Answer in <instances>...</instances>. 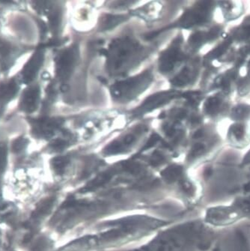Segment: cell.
<instances>
[{
    "label": "cell",
    "mask_w": 250,
    "mask_h": 251,
    "mask_svg": "<svg viewBox=\"0 0 250 251\" xmlns=\"http://www.w3.org/2000/svg\"><path fill=\"white\" fill-rule=\"evenodd\" d=\"M125 20V18L122 16H113V15H107L103 20V25L102 28L104 30L106 29H112L114 27L115 25L120 24L122 21Z\"/></svg>",
    "instance_id": "obj_18"
},
{
    "label": "cell",
    "mask_w": 250,
    "mask_h": 251,
    "mask_svg": "<svg viewBox=\"0 0 250 251\" xmlns=\"http://www.w3.org/2000/svg\"><path fill=\"white\" fill-rule=\"evenodd\" d=\"M99 80H100V81L103 82V83H107V80H105L104 78L103 77H99Z\"/></svg>",
    "instance_id": "obj_32"
},
{
    "label": "cell",
    "mask_w": 250,
    "mask_h": 251,
    "mask_svg": "<svg viewBox=\"0 0 250 251\" xmlns=\"http://www.w3.org/2000/svg\"><path fill=\"white\" fill-rule=\"evenodd\" d=\"M149 72H146L140 76L130 78L125 81L119 82L112 88V94L117 98L126 94L131 96L133 92H136V88H140L143 85V82L149 80Z\"/></svg>",
    "instance_id": "obj_10"
},
{
    "label": "cell",
    "mask_w": 250,
    "mask_h": 251,
    "mask_svg": "<svg viewBox=\"0 0 250 251\" xmlns=\"http://www.w3.org/2000/svg\"><path fill=\"white\" fill-rule=\"evenodd\" d=\"M8 146L5 142L0 143V174L3 173L7 164Z\"/></svg>",
    "instance_id": "obj_20"
},
{
    "label": "cell",
    "mask_w": 250,
    "mask_h": 251,
    "mask_svg": "<svg viewBox=\"0 0 250 251\" xmlns=\"http://www.w3.org/2000/svg\"><path fill=\"white\" fill-rule=\"evenodd\" d=\"M202 34L198 32V33L194 34V35L190 37V43L192 45H197L202 41Z\"/></svg>",
    "instance_id": "obj_27"
},
{
    "label": "cell",
    "mask_w": 250,
    "mask_h": 251,
    "mask_svg": "<svg viewBox=\"0 0 250 251\" xmlns=\"http://www.w3.org/2000/svg\"><path fill=\"white\" fill-rule=\"evenodd\" d=\"M204 151V146L201 143H197L193 146L191 151L189 154V159L193 160L201 155Z\"/></svg>",
    "instance_id": "obj_21"
},
{
    "label": "cell",
    "mask_w": 250,
    "mask_h": 251,
    "mask_svg": "<svg viewBox=\"0 0 250 251\" xmlns=\"http://www.w3.org/2000/svg\"><path fill=\"white\" fill-rule=\"evenodd\" d=\"M190 80V70L187 68L172 80V83L176 86H184Z\"/></svg>",
    "instance_id": "obj_19"
},
{
    "label": "cell",
    "mask_w": 250,
    "mask_h": 251,
    "mask_svg": "<svg viewBox=\"0 0 250 251\" xmlns=\"http://www.w3.org/2000/svg\"><path fill=\"white\" fill-rule=\"evenodd\" d=\"M219 103H220V101L217 99H209L205 103L206 111L208 113H212L215 108L218 107Z\"/></svg>",
    "instance_id": "obj_23"
},
{
    "label": "cell",
    "mask_w": 250,
    "mask_h": 251,
    "mask_svg": "<svg viewBox=\"0 0 250 251\" xmlns=\"http://www.w3.org/2000/svg\"><path fill=\"white\" fill-rule=\"evenodd\" d=\"M163 178L168 181H178L184 179L183 177V168L180 166H172L162 172Z\"/></svg>",
    "instance_id": "obj_13"
},
{
    "label": "cell",
    "mask_w": 250,
    "mask_h": 251,
    "mask_svg": "<svg viewBox=\"0 0 250 251\" xmlns=\"http://www.w3.org/2000/svg\"><path fill=\"white\" fill-rule=\"evenodd\" d=\"M186 116V113H184V112H180V113H177V116H176V118L177 119H183V118L184 117V116Z\"/></svg>",
    "instance_id": "obj_31"
},
{
    "label": "cell",
    "mask_w": 250,
    "mask_h": 251,
    "mask_svg": "<svg viewBox=\"0 0 250 251\" xmlns=\"http://www.w3.org/2000/svg\"><path fill=\"white\" fill-rule=\"evenodd\" d=\"M67 142L62 139H55L50 143V147L55 151H61L66 147Z\"/></svg>",
    "instance_id": "obj_22"
},
{
    "label": "cell",
    "mask_w": 250,
    "mask_h": 251,
    "mask_svg": "<svg viewBox=\"0 0 250 251\" xmlns=\"http://www.w3.org/2000/svg\"><path fill=\"white\" fill-rule=\"evenodd\" d=\"M160 140V136L157 135V134H152V135L150 136V139L148 140L147 143H146L144 148H143V150H148V149L151 148V147H154V145Z\"/></svg>",
    "instance_id": "obj_26"
},
{
    "label": "cell",
    "mask_w": 250,
    "mask_h": 251,
    "mask_svg": "<svg viewBox=\"0 0 250 251\" xmlns=\"http://www.w3.org/2000/svg\"><path fill=\"white\" fill-rule=\"evenodd\" d=\"M69 161L70 160L66 156H59L52 160L51 164L54 171L59 175H62L65 173V168L69 164Z\"/></svg>",
    "instance_id": "obj_16"
},
{
    "label": "cell",
    "mask_w": 250,
    "mask_h": 251,
    "mask_svg": "<svg viewBox=\"0 0 250 251\" xmlns=\"http://www.w3.org/2000/svg\"><path fill=\"white\" fill-rule=\"evenodd\" d=\"M133 140H134V137L132 135H128L125 138V143L126 144H130V143H133Z\"/></svg>",
    "instance_id": "obj_29"
},
{
    "label": "cell",
    "mask_w": 250,
    "mask_h": 251,
    "mask_svg": "<svg viewBox=\"0 0 250 251\" xmlns=\"http://www.w3.org/2000/svg\"><path fill=\"white\" fill-rule=\"evenodd\" d=\"M244 130V127L241 126H236L233 127V135H234V138L237 141L239 142L242 140Z\"/></svg>",
    "instance_id": "obj_25"
},
{
    "label": "cell",
    "mask_w": 250,
    "mask_h": 251,
    "mask_svg": "<svg viewBox=\"0 0 250 251\" xmlns=\"http://www.w3.org/2000/svg\"><path fill=\"white\" fill-rule=\"evenodd\" d=\"M31 127V134L36 138H49L54 135V132L62 126L60 119L26 117Z\"/></svg>",
    "instance_id": "obj_6"
},
{
    "label": "cell",
    "mask_w": 250,
    "mask_h": 251,
    "mask_svg": "<svg viewBox=\"0 0 250 251\" xmlns=\"http://www.w3.org/2000/svg\"><path fill=\"white\" fill-rule=\"evenodd\" d=\"M250 219V194L234 197L226 203L207 207L202 220L215 229H224Z\"/></svg>",
    "instance_id": "obj_3"
},
{
    "label": "cell",
    "mask_w": 250,
    "mask_h": 251,
    "mask_svg": "<svg viewBox=\"0 0 250 251\" xmlns=\"http://www.w3.org/2000/svg\"><path fill=\"white\" fill-rule=\"evenodd\" d=\"M218 236V229L203 220H193L158 235L137 251H209L215 248Z\"/></svg>",
    "instance_id": "obj_1"
},
{
    "label": "cell",
    "mask_w": 250,
    "mask_h": 251,
    "mask_svg": "<svg viewBox=\"0 0 250 251\" xmlns=\"http://www.w3.org/2000/svg\"><path fill=\"white\" fill-rule=\"evenodd\" d=\"M220 251V248H214V249L212 250V251Z\"/></svg>",
    "instance_id": "obj_33"
},
{
    "label": "cell",
    "mask_w": 250,
    "mask_h": 251,
    "mask_svg": "<svg viewBox=\"0 0 250 251\" xmlns=\"http://www.w3.org/2000/svg\"><path fill=\"white\" fill-rule=\"evenodd\" d=\"M122 150V147L121 143L114 142L108 146L107 148L106 149V151L109 154H116V153L120 152Z\"/></svg>",
    "instance_id": "obj_24"
},
{
    "label": "cell",
    "mask_w": 250,
    "mask_h": 251,
    "mask_svg": "<svg viewBox=\"0 0 250 251\" xmlns=\"http://www.w3.org/2000/svg\"><path fill=\"white\" fill-rule=\"evenodd\" d=\"M201 136H202V131L201 130H197V132H196L195 134H194V135H193V137L194 138H200V137H201Z\"/></svg>",
    "instance_id": "obj_30"
},
{
    "label": "cell",
    "mask_w": 250,
    "mask_h": 251,
    "mask_svg": "<svg viewBox=\"0 0 250 251\" xmlns=\"http://www.w3.org/2000/svg\"><path fill=\"white\" fill-rule=\"evenodd\" d=\"M54 202H55V198L54 197H50L48 199L45 200L42 202H40L39 205L35 209V212L32 215V218L35 219L42 218L45 215L49 214L50 211L52 209L53 206Z\"/></svg>",
    "instance_id": "obj_15"
},
{
    "label": "cell",
    "mask_w": 250,
    "mask_h": 251,
    "mask_svg": "<svg viewBox=\"0 0 250 251\" xmlns=\"http://www.w3.org/2000/svg\"><path fill=\"white\" fill-rule=\"evenodd\" d=\"M241 165H242L243 167L250 165V150L247 152V154L244 156V158H243Z\"/></svg>",
    "instance_id": "obj_28"
},
{
    "label": "cell",
    "mask_w": 250,
    "mask_h": 251,
    "mask_svg": "<svg viewBox=\"0 0 250 251\" xmlns=\"http://www.w3.org/2000/svg\"><path fill=\"white\" fill-rule=\"evenodd\" d=\"M28 144H29V140L24 136H21L13 141L12 144H11V150L13 152H21L26 149Z\"/></svg>",
    "instance_id": "obj_17"
},
{
    "label": "cell",
    "mask_w": 250,
    "mask_h": 251,
    "mask_svg": "<svg viewBox=\"0 0 250 251\" xmlns=\"http://www.w3.org/2000/svg\"><path fill=\"white\" fill-rule=\"evenodd\" d=\"M25 51L24 47L5 36H0V70L1 72H9L17 59L22 56Z\"/></svg>",
    "instance_id": "obj_4"
},
{
    "label": "cell",
    "mask_w": 250,
    "mask_h": 251,
    "mask_svg": "<svg viewBox=\"0 0 250 251\" xmlns=\"http://www.w3.org/2000/svg\"><path fill=\"white\" fill-rule=\"evenodd\" d=\"M175 96V93L173 92H162L160 94L153 95L146 100V102L142 105L141 107L138 109V113H136L138 114V113H142L143 112L150 111V110L169 101V100L174 98Z\"/></svg>",
    "instance_id": "obj_12"
},
{
    "label": "cell",
    "mask_w": 250,
    "mask_h": 251,
    "mask_svg": "<svg viewBox=\"0 0 250 251\" xmlns=\"http://www.w3.org/2000/svg\"><path fill=\"white\" fill-rule=\"evenodd\" d=\"M55 59L56 75L61 80H67L70 76L76 62V48H68L62 51Z\"/></svg>",
    "instance_id": "obj_9"
},
{
    "label": "cell",
    "mask_w": 250,
    "mask_h": 251,
    "mask_svg": "<svg viewBox=\"0 0 250 251\" xmlns=\"http://www.w3.org/2000/svg\"><path fill=\"white\" fill-rule=\"evenodd\" d=\"M45 48L43 44L38 47L36 50L23 66L22 70L18 74L22 84L29 86L32 84L36 79L45 61Z\"/></svg>",
    "instance_id": "obj_5"
},
{
    "label": "cell",
    "mask_w": 250,
    "mask_h": 251,
    "mask_svg": "<svg viewBox=\"0 0 250 251\" xmlns=\"http://www.w3.org/2000/svg\"><path fill=\"white\" fill-rule=\"evenodd\" d=\"M181 59V53L177 45H173L160 58V71L169 72L174 68L175 64Z\"/></svg>",
    "instance_id": "obj_11"
},
{
    "label": "cell",
    "mask_w": 250,
    "mask_h": 251,
    "mask_svg": "<svg viewBox=\"0 0 250 251\" xmlns=\"http://www.w3.org/2000/svg\"><path fill=\"white\" fill-rule=\"evenodd\" d=\"M164 116H165V114H164V113H163V114L160 115V118H163V117H164Z\"/></svg>",
    "instance_id": "obj_34"
},
{
    "label": "cell",
    "mask_w": 250,
    "mask_h": 251,
    "mask_svg": "<svg viewBox=\"0 0 250 251\" xmlns=\"http://www.w3.org/2000/svg\"><path fill=\"white\" fill-rule=\"evenodd\" d=\"M162 225L160 221L149 218H130L114 221L100 232L86 235L66 247L63 251H87L112 246L141 236Z\"/></svg>",
    "instance_id": "obj_2"
},
{
    "label": "cell",
    "mask_w": 250,
    "mask_h": 251,
    "mask_svg": "<svg viewBox=\"0 0 250 251\" xmlns=\"http://www.w3.org/2000/svg\"><path fill=\"white\" fill-rule=\"evenodd\" d=\"M204 18L205 17L200 11H188L180 20V24L184 27H189L193 24L201 22Z\"/></svg>",
    "instance_id": "obj_14"
},
{
    "label": "cell",
    "mask_w": 250,
    "mask_h": 251,
    "mask_svg": "<svg viewBox=\"0 0 250 251\" xmlns=\"http://www.w3.org/2000/svg\"><path fill=\"white\" fill-rule=\"evenodd\" d=\"M22 85L18 75L0 80V118L3 115L8 105L16 99Z\"/></svg>",
    "instance_id": "obj_7"
},
{
    "label": "cell",
    "mask_w": 250,
    "mask_h": 251,
    "mask_svg": "<svg viewBox=\"0 0 250 251\" xmlns=\"http://www.w3.org/2000/svg\"><path fill=\"white\" fill-rule=\"evenodd\" d=\"M41 99V89L38 84H30L24 89L20 96L18 111L29 115L38 109Z\"/></svg>",
    "instance_id": "obj_8"
}]
</instances>
